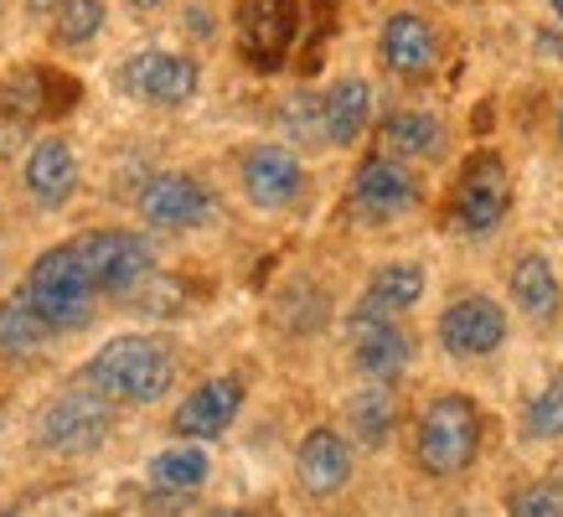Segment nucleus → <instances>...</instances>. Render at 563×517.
Masks as SVG:
<instances>
[{
  "mask_svg": "<svg viewBox=\"0 0 563 517\" xmlns=\"http://www.w3.org/2000/svg\"><path fill=\"white\" fill-rule=\"evenodd\" d=\"M239 404H243V383L239 378L202 383V388L187 394V404L176 409V435H187V440H218V435L239 419Z\"/></svg>",
  "mask_w": 563,
  "mask_h": 517,
  "instance_id": "14",
  "label": "nucleus"
},
{
  "mask_svg": "<svg viewBox=\"0 0 563 517\" xmlns=\"http://www.w3.org/2000/svg\"><path fill=\"white\" fill-rule=\"evenodd\" d=\"M172 352L151 337H114L103 352L88 362L84 383L99 398H120V404H155L172 388Z\"/></svg>",
  "mask_w": 563,
  "mask_h": 517,
  "instance_id": "1",
  "label": "nucleus"
},
{
  "mask_svg": "<svg viewBox=\"0 0 563 517\" xmlns=\"http://www.w3.org/2000/svg\"><path fill=\"white\" fill-rule=\"evenodd\" d=\"M393 414H398V404H393L388 383H367V388L352 398V430H357L362 446H383V440H388Z\"/></svg>",
  "mask_w": 563,
  "mask_h": 517,
  "instance_id": "22",
  "label": "nucleus"
},
{
  "mask_svg": "<svg viewBox=\"0 0 563 517\" xmlns=\"http://www.w3.org/2000/svg\"><path fill=\"white\" fill-rule=\"evenodd\" d=\"M130 6H135V11H155V6H161V0H130Z\"/></svg>",
  "mask_w": 563,
  "mask_h": 517,
  "instance_id": "31",
  "label": "nucleus"
},
{
  "mask_svg": "<svg viewBox=\"0 0 563 517\" xmlns=\"http://www.w3.org/2000/svg\"><path fill=\"white\" fill-rule=\"evenodd\" d=\"M424 300V270L419 264H383L362 295L357 316H377V321H393L398 310H413Z\"/></svg>",
  "mask_w": 563,
  "mask_h": 517,
  "instance_id": "18",
  "label": "nucleus"
},
{
  "mask_svg": "<svg viewBox=\"0 0 563 517\" xmlns=\"http://www.w3.org/2000/svg\"><path fill=\"white\" fill-rule=\"evenodd\" d=\"M73 254L84 264L88 285H93V290H109V295L140 290L155 270L151 243L140 239V233H120V228H99V233L73 239Z\"/></svg>",
  "mask_w": 563,
  "mask_h": 517,
  "instance_id": "4",
  "label": "nucleus"
},
{
  "mask_svg": "<svg viewBox=\"0 0 563 517\" xmlns=\"http://www.w3.org/2000/svg\"><path fill=\"white\" fill-rule=\"evenodd\" d=\"M140 212L155 228H197L212 218V197L197 176H155L151 187L140 191Z\"/></svg>",
  "mask_w": 563,
  "mask_h": 517,
  "instance_id": "12",
  "label": "nucleus"
},
{
  "mask_svg": "<svg viewBox=\"0 0 563 517\" xmlns=\"http://www.w3.org/2000/svg\"><path fill=\"white\" fill-rule=\"evenodd\" d=\"M103 435H109V398H99L93 388L63 394L36 419V440L47 450H63V455H84V450L99 446Z\"/></svg>",
  "mask_w": 563,
  "mask_h": 517,
  "instance_id": "6",
  "label": "nucleus"
},
{
  "mask_svg": "<svg viewBox=\"0 0 563 517\" xmlns=\"http://www.w3.org/2000/svg\"><path fill=\"white\" fill-rule=\"evenodd\" d=\"M346 476H352V450L336 430H310L300 440V482L306 492L316 497H331V492H342Z\"/></svg>",
  "mask_w": 563,
  "mask_h": 517,
  "instance_id": "16",
  "label": "nucleus"
},
{
  "mask_svg": "<svg viewBox=\"0 0 563 517\" xmlns=\"http://www.w3.org/2000/svg\"><path fill=\"white\" fill-rule=\"evenodd\" d=\"M512 300H517V310H522V316H532V321L553 316V306H559V279H553V270H548L543 254L517 258V270H512Z\"/></svg>",
  "mask_w": 563,
  "mask_h": 517,
  "instance_id": "21",
  "label": "nucleus"
},
{
  "mask_svg": "<svg viewBox=\"0 0 563 517\" xmlns=\"http://www.w3.org/2000/svg\"><path fill=\"white\" fill-rule=\"evenodd\" d=\"M559 140H563V109H559Z\"/></svg>",
  "mask_w": 563,
  "mask_h": 517,
  "instance_id": "34",
  "label": "nucleus"
},
{
  "mask_svg": "<svg viewBox=\"0 0 563 517\" xmlns=\"http://www.w3.org/2000/svg\"><path fill=\"white\" fill-rule=\"evenodd\" d=\"M507 517H563V497L553 486H522L507 502Z\"/></svg>",
  "mask_w": 563,
  "mask_h": 517,
  "instance_id": "29",
  "label": "nucleus"
},
{
  "mask_svg": "<svg viewBox=\"0 0 563 517\" xmlns=\"http://www.w3.org/2000/svg\"><path fill=\"white\" fill-rule=\"evenodd\" d=\"M279 124H285V135L300 140V145H321L325 140L321 99H316V94H290L285 109H279Z\"/></svg>",
  "mask_w": 563,
  "mask_h": 517,
  "instance_id": "26",
  "label": "nucleus"
},
{
  "mask_svg": "<svg viewBox=\"0 0 563 517\" xmlns=\"http://www.w3.org/2000/svg\"><path fill=\"white\" fill-rule=\"evenodd\" d=\"M306 187V172L285 145H254L243 155V191L254 207H290Z\"/></svg>",
  "mask_w": 563,
  "mask_h": 517,
  "instance_id": "11",
  "label": "nucleus"
},
{
  "mask_svg": "<svg viewBox=\"0 0 563 517\" xmlns=\"http://www.w3.org/2000/svg\"><path fill=\"white\" fill-rule=\"evenodd\" d=\"M383 151H388L393 161H429V155L444 151V124L434 120V114H413V109L388 114V124H383Z\"/></svg>",
  "mask_w": 563,
  "mask_h": 517,
  "instance_id": "20",
  "label": "nucleus"
},
{
  "mask_svg": "<svg viewBox=\"0 0 563 517\" xmlns=\"http://www.w3.org/2000/svg\"><path fill=\"white\" fill-rule=\"evenodd\" d=\"M42 342H47V321L26 306V295L5 300V306H0V346H5V352H36Z\"/></svg>",
  "mask_w": 563,
  "mask_h": 517,
  "instance_id": "25",
  "label": "nucleus"
},
{
  "mask_svg": "<svg viewBox=\"0 0 563 517\" xmlns=\"http://www.w3.org/2000/svg\"><path fill=\"white\" fill-rule=\"evenodd\" d=\"M151 482L161 492H197L207 482V455L197 446H181V450H161L151 461Z\"/></svg>",
  "mask_w": 563,
  "mask_h": 517,
  "instance_id": "24",
  "label": "nucleus"
},
{
  "mask_svg": "<svg viewBox=\"0 0 563 517\" xmlns=\"http://www.w3.org/2000/svg\"><path fill=\"white\" fill-rule=\"evenodd\" d=\"M321 114H325V140L331 145H357L373 114V88L362 78H342V84L321 94Z\"/></svg>",
  "mask_w": 563,
  "mask_h": 517,
  "instance_id": "19",
  "label": "nucleus"
},
{
  "mask_svg": "<svg viewBox=\"0 0 563 517\" xmlns=\"http://www.w3.org/2000/svg\"><path fill=\"white\" fill-rule=\"evenodd\" d=\"M103 26V0H63L57 6V42L63 47H84L88 36Z\"/></svg>",
  "mask_w": 563,
  "mask_h": 517,
  "instance_id": "27",
  "label": "nucleus"
},
{
  "mask_svg": "<svg viewBox=\"0 0 563 517\" xmlns=\"http://www.w3.org/2000/svg\"><path fill=\"white\" fill-rule=\"evenodd\" d=\"M120 88L135 94V99H151V103H187L191 94H197V63H191V57H176V52L145 47L120 68Z\"/></svg>",
  "mask_w": 563,
  "mask_h": 517,
  "instance_id": "9",
  "label": "nucleus"
},
{
  "mask_svg": "<svg viewBox=\"0 0 563 517\" xmlns=\"http://www.w3.org/2000/svg\"><path fill=\"white\" fill-rule=\"evenodd\" d=\"M409 337L393 327V321H377V316H357L352 310V358L373 383H393L404 367H409Z\"/></svg>",
  "mask_w": 563,
  "mask_h": 517,
  "instance_id": "13",
  "label": "nucleus"
},
{
  "mask_svg": "<svg viewBox=\"0 0 563 517\" xmlns=\"http://www.w3.org/2000/svg\"><path fill=\"white\" fill-rule=\"evenodd\" d=\"M481 446V414L471 398L444 394L434 398L419 419V465L429 476H461L465 465L476 461Z\"/></svg>",
  "mask_w": 563,
  "mask_h": 517,
  "instance_id": "3",
  "label": "nucleus"
},
{
  "mask_svg": "<svg viewBox=\"0 0 563 517\" xmlns=\"http://www.w3.org/2000/svg\"><path fill=\"white\" fill-rule=\"evenodd\" d=\"M26 306L47 321V331H73L84 327L88 316H93V285H88L84 264H78V254H73V243H63V249H47V254L32 264V275H26Z\"/></svg>",
  "mask_w": 563,
  "mask_h": 517,
  "instance_id": "2",
  "label": "nucleus"
},
{
  "mask_svg": "<svg viewBox=\"0 0 563 517\" xmlns=\"http://www.w3.org/2000/svg\"><path fill=\"white\" fill-rule=\"evenodd\" d=\"M212 517H254V513H239V507H228V513H212Z\"/></svg>",
  "mask_w": 563,
  "mask_h": 517,
  "instance_id": "32",
  "label": "nucleus"
},
{
  "mask_svg": "<svg viewBox=\"0 0 563 517\" xmlns=\"http://www.w3.org/2000/svg\"><path fill=\"white\" fill-rule=\"evenodd\" d=\"M440 342L450 358H492L507 342V310L486 295H461L440 316Z\"/></svg>",
  "mask_w": 563,
  "mask_h": 517,
  "instance_id": "8",
  "label": "nucleus"
},
{
  "mask_svg": "<svg viewBox=\"0 0 563 517\" xmlns=\"http://www.w3.org/2000/svg\"><path fill=\"white\" fill-rule=\"evenodd\" d=\"M377 52H383V63H388L393 73H404V78H419V73L434 68V57H440V42H434V32H429L424 16H413V11H398V16L383 21Z\"/></svg>",
  "mask_w": 563,
  "mask_h": 517,
  "instance_id": "15",
  "label": "nucleus"
},
{
  "mask_svg": "<svg viewBox=\"0 0 563 517\" xmlns=\"http://www.w3.org/2000/svg\"><path fill=\"white\" fill-rule=\"evenodd\" d=\"M548 6H553V11H559V21H563V0H548Z\"/></svg>",
  "mask_w": 563,
  "mask_h": 517,
  "instance_id": "33",
  "label": "nucleus"
},
{
  "mask_svg": "<svg viewBox=\"0 0 563 517\" xmlns=\"http://www.w3.org/2000/svg\"><path fill=\"white\" fill-rule=\"evenodd\" d=\"M78 187V161L63 140H42L32 155H26V191H32L42 207H63Z\"/></svg>",
  "mask_w": 563,
  "mask_h": 517,
  "instance_id": "17",
  "label": "nucleus"
},
{
  "mask_svg": "<svg viewBox=\"0 0 563 517\" xmlns=\"http://www.w3.org/2000/svg\"><path fill=\"white\" fill-rule=\"evenodd\" d=\"M295 32H300V6H295V0H243L239 6L243 57H249L258 73H274L285 63Z\"/></svg>",
  "mask_w": 563,
  "mask_h": 517,
  "instance_id": "7",
  "label": "nucleus"
},
{
  "mask_svg": "<svg viewBox=\"0 0 563 517\" xmlns=\"http://www.w3.org/2000/svg\"><path fill=\"white\" fill-rule=\"evenodd\" d=\"M352 207H357L367 223L404 218L409 207H419V182L393 155H373V161H362L357 182H352Z\"/></svg>",
  "mask_w": 563,
  "mask_h": 517,
  "instance_id": "10",
  "label": "nucleus"
},
{
  "mask_svg": "<svg viewBox=\"0 0 563 517\" xmlns=\"http://www.w3.org/2000/svg\"><path fill=\"white\" fill-rule=\"evenodd\" d=\"M507 207H512V182H507V161L496 151H481L465 161L461 172V187H455V228L471 233V239H486L501 228L507 218Z\"/></svg>",
  "mask_w": 563,
  "mask_h": 517,
  "instance_id": "5",
  "label": "nucleus"
},
{
  "mask_svg": "<svg viewBox=\"0 0 563 517\" xmlns=\"http://www.w3.org/2000/svg\"><path fill=\"white\" fill-rule=\"evenodd\" d=\"M63 0H26V11H57Z\"/></svg>",
  "mask_w": 563,
  "mask_h": 517,
  "instance_id": "30",
  "label": "nucleus"
},
{
  "mask_svg": "<svg viewBox=\"0 0 563 517\" xmlns=\"http://www.w3.org/2000/svg\"><path fill=\"white\" fill-rule=\"evenodd\" d=\"M0 109L11 120H42L47 114V68H21L0 78Z\"/></svg>",
  "mask_w": 563,
  "mask_h": 517,
  "instance_id": "23",
  "label": "nucleus"
},
{
  "mask_svg": "<svg viewBox=\"0 0 563 517\" xmlns=\"http://www.w3.org/2000/svg\"><path fill=\"white\" fill-rule=\"evenodd\" d=\"M528 435L532 440H563V373L532 398L528 409Z\"/></svg>",
  "mask_w": 563,
  "mask_h": 517,
  "instance_id": "28",
  "label": "nucleus"
}]
</instances>
